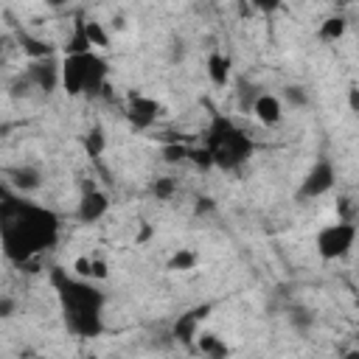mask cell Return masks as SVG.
I'll return each mask as SVG.
<instances>
[{"label": "cell", "mask_w": 359, "mask_h": 359, "mask_svg": "<svg viewBox=\"0 0 359 359\" xmlns=\"http://www.w3.org/2000/svg\"><path fill=\"white\" fill-rule=\"evenodd\" d=\"M183 45H186L183 40H177V43H174V59H183V54H186V48H183Z\"/></svg>", "instance_id": "cell-32"}, {"label": "cell", "mask_w": 359, "mask_h": 359, "mask_svg": "<svg viewBox=\"0 0 359 359\" xmlns=\"http://www.w3.org/2000/svg\"><path fill=\"white\" fill-rule=\"evenodd\" d=\"M189 160H191L197 168H211V166H214V154H211L208 146H205V149H191Z\"/></svg>", "instance_id": "cell-26"}, {"label": "cell", "mask_w": 359, "mask_h": 359, "mask_svg": "<svg viewBox=\"0 0 359 359\" xmlns=\"http://www.w3.org/2000/svg\"><path fill=\"white\" fill-rule=\"evenodd\" d=\"M353 239H356V228L351 222L328 225L317 233V253L323 261H337L348 256V250L353 247Z\"/></svg>", "instance_id": "cell-5"}, {"label": "cell", "mask_w": 359, "mask_h": 359, "mask_svg": "<svg viewBox=\"0 0 359 359\" xmlns=\"http://www.w3.org/2000/svg\"><path fill=\"white\" fill-rule=\"evenodd\" d=\"M87 359H98V356H87Z\"/></svg>", "instance_id": "cell-35"}, {"label": "cell", "mask_w": 359, "mask_h": 359, "mask_svg": "<svg viewBox=\"0 0 359 359\" xmlns=\"http://www.w3.org/2000/svg\"><path fill=\"white\" fill-rule=\"evenodd\" d=\"M73 267H76V272H79L82 278H90V270H93V261H90V258H76V264H73Z\"/></svg>", "instance_id": "cell-28"}, {"label": "cell", "mask_w": 359, "mask_h": 359, "mask_svg": "<svg viewBox=\"0 0 359 359\" xmlns=\"http://www.w3.org/2000/svg\"><path fill=\"white\" fill-rule=\"evenodd\" d=\"M126 118H129V124H132L135 129H149V126L160 118V104H157L154 98H149V96L135 93V96L129 98Z\"/></svg>", "instance_id": "cell-9"}, {"label": "cell", "mask_w": 359, "mask_h": 359, "mask_svg": "<svg viewBox=\"0 0 359 359\" xmlns=\"http://www.w3.org/2000/svg\"><path fill=\"white\" fill-rule=\"evenodd\" d=\"M104 146H107V138H104V129H101V126H93V129L87 132V138H85V149L90 152V157H101V152H104Z\"/></svg>", "instance_id": "cell-21"}, {"label": "cell", "mask_w": 359, "mask_h": 359, "mask_svg": "<svg viewBox=\"0 0 359 359\" xmlns=\"http://www.w3.org/2000/svg\"><path fill=\"white\" fill-rule=\"evenodd\" d=\"M189 154H191V149L183 146V143H166V146L160 149V157H163L166 163H183V160H189Z\"/></svg>", "instance_id": "cell-22"}, {"label": "cell", "mask_w": 359, "mask_h": 359, "mask_svg": "<svg viewBox=\"0 0 359 359\" xmlns=\"http://www.w3.org/2000/svg\"><path fill=\"white\" fill-rule=\"evenodd\" d=\"M230 57H225V54H219V51H214L211 57H208V76H211V82L217 85V87H225L228 82H230Z\"/></svg>", "instance_id": "cell-13"}, {"label": "cell", "mask_w": 359, "mask_h": 359, "mask_svg": "<svg viewBox=\"0 0 359 359\" xmlns=\"http://www.w3.org/2000/svg\"><path fill=\"white\" fill-rule=\"evenodd\" d=\"M258 96H261V93H258V87H256L253 82H247V79L239 82V110H242V112H247V110L253 112Z\"/></svg>", "instance_id": "cell-19"}, {"label": "cell", "mask_w": 359, "mask_h": 359, "mask_svg": "<svg viewBox=\"0 0 359 359\" xmlns=\"http://www.w3.org/2000/svg\"><path fill=\"white\" fill-rule=\"evenodd\" d=\"M345 29H348L345 17H328V20H323V26H320V40L337 43V40L345 34Z\"/></svg>", "instance_id": "cell-18"}, {"label": "cell", "mask_w": 359, "mask_h": 359, "mask_svg": "<svg viewBox=\"0 0 359 359\" xmlns=\"http://www.w3.org/2000/svg\"><path fill=\"white\" fill-rule=\"evenodd\" d=\"M57 239V217L37 208V205H20L17 219H6L3 225V250L12 261H29L43 247L54 244Z\"/></svg>", "instance_id": "cell-2"}, {"label": "cell", "mask_w": 359, "mask_h": 359, "mask_svg": "<svg viewBox=\"0 0 359 359\" xmlns=\"http://www.w3.org/2000/svg\"><path fill=\"white\" fill-rule=\"evenodd\" d=\"M34 359H48V356H34Z\"/></svg>", "instance_id": "cell-34"}, {"label": "cell", "mask_w": 359, "mask_h": 359, "mask_svg": "<svg viewBox=\"0 0 359 359\" xmlns=\"http://www.w3.org/2000/svg\"><path fill=\"white\" fill-rule=\"evenodd\" d=\"M87 40H90V45L110 48V37H107L104 26H101V23H96V20H90V23H87Z\"/></svg>", "instance_id": "cell-25"}, {"label": "cell", "mask_w": 359, "mask_h": 359, "mask_svg": "<svg viewBox=\"0 0 359 359\" xmlns=\"http://www.w3.org/2000/svg\"><path fill=\"white\" fill-rule=\"evenodd\" d=\"M90 40H87V23L85 20H79L76 23V29H73V37H71V43H68V57L71 54H90Z\"/></svg>", "instance_id": "cell-16"}, {"label": "cell", "mask_w": 359, "mask_h": 359, "mask_svg": "<svg viewBox=\"0 0 359 359\" xmlns=\"http://www.w3.org/2000/svg\"><path fill=\"white\" fill-rule=\"evenodd\" d=\"M197 267V253L194 250H177L171 258H168V270H180V272H189Z\"/></svg>", "instance_id": "cell-20"}, {"label": "cell", "mask_w": 359, "mask_h": 359, "mask_svg": "<svg viewBox=\"0 0 359 359\" xmlns=\"http://www.w3.org/2000/svg\"><path fill=\"white\" fill-rule=\"evenodd\" d=\"M90 278H96V281H104V278H107V264H104V261H93Z\"/></svg>", "instance_id": "cell-29"}, {"label": "cell", "mask_w": 359, "mask_h": 359, "mask_svg": "<svg viewBox=\"0 0 359 359\" xmlns=\"http://www.w3.org/2000/svg\"><path fill=\"white\" fill-rule=\"evenodd\" d=\"M253 112H256V118H258L264 126H275V124H281V118H284V104H281L278 96L261 93L258 101H256V107H253Z\"/></svg>", "instance_id": "cell-12"}, {"label": "cell", "mask_w": 359, "mask_h": 359, "mask_svg": "<svg viewBox=\"0 0 359 359\" xmlns=\"http://www.w3.org/2000/svg\"><path fill=\"white\" fill-rule=\"evenodd\" d=\"M54 286L59 292V300H62V312H65V323L73 334L79 337H98L101 328H104V320H101V309H104V295L85 284V281H76L71 278L65 270H54Z\"/></svg>", "instance_id": "cell-1"}, {"label": "cell", "mask_w": 359, "mask_h": 359, "mask_svg": "<svg viewBox=\"0 0 359 359\" xmlns=\"http://www.w3.org/2000/svg\"><path fill=\"white\" fill-rule=\"evenodd\" d=\"M217 205H214V200L211 197H200L197 200V214H205V211H214Z\"/></svg>", "instance_id": "cell-31"}, {"label": "cell", "mask_w": 359, "mask_h": 359, "mask_svg": "<svg viewBox=\"0 0 359 359\" xmlns=\"http://www.w3.org/2000/svg\"><path fill=\"white\" fill-rule=\"evenodd\" d=\"M211 314V303H203V306H194L189 309L186 314H180L177 323H174V339H180L183 345H191L197 337H200V323Z\"/></svg>", "instance_id": "cell-8"}, {"label": "cell", "mask_w": 359, "mask_h": 359, "mask_svg": "<svg viewBox=\"0 0 359 359\" xmlns=\"http://www.w3.org/2000/svg\"><path fill=\"white\" fill-rule=\"evenodd\" d=\"M107 62L101 57L90 54H71L62 62V87L68 96H98L101 90H107Z\"/></svg>", "instance_id": "cell-4"}, {"label": "cell", "mask_w": 359, "mask_h": 359, "mask_svg": "<svg viewBox=\"0 0 359 359\" xmlns=\"http://www.w3.org/2000/svg\"><path fill=\"white\" fill-rule=\"evenodd\" d=\"M334 180H337V171H334L331 160L323 157V160H317V163L309 168V174L303 177L298 197H300V200H317V197H323V194H328V191L334 189Z\"/></svg>", "instance_id": "cell-6"}, {"label": "cell", "mask_w": 359, "mask_h": 359, "mask_svg": "<svg viewBox=\"0 0 359 359\" xmlns=\"http://www.w3.org/2000/svg\"><path fill=\"white\" fill-rule=\"evenodd\" d=\"M197 348H200L208 359H228V353H230L228 345H225L217 334H203V337L197 339Z\"/></svg>", "instance_id": "cell-15"}, {"label": "cell", "mask_w": 359, "mask_h": 359, "mask_svg": "<svg viewBox=\"0 0 359 359\" xmlns=\"http://www.w3.org/2000/svg\"><path fill=\"white\" fill-rule=\"evenodd\" d=\"M149 191L157 197V200H168L174 191H177V183H174V180L171 177H157L154 180V183L149 186Z\"/></svg>", "instance_id": "cell-24"}, {"label": "cell", "mask_w": 359, "mask_h": 359, "mask_svg": "<svg viewBox=\"0 0 359 359\" xmlns=\"http://www.w3.org/2000/svg\"><path fill=\"white\" fill-rule=\"evenodd\" d=\"M289 323H292L295 331L306 334V331L314 325V312L306 309V306H292V309H289Z\"/></svg>", "instance_id": "cell-17"}, {"label": "cell", "mask_w": 359, "mask_h": 359, "mask_svg": "<svg viewBox=\"0 0 359 359\" xmlns=\"http://www.w3.org/2000/svg\"><path fill=\"white\" fill-rule=\"evenodd\" d=\"M20 45H23V51L31 57V62H37V59H51V57H54V45L45 43V40H34V37H29V34H20Z\"/></svg>", "instance_id": "cell-14"}, {"label": "cell", "mask_w": 359, "mask_h": 359, "mask_svg": "<svg viewBox=\"0 0 359 359\" xmlns=\"http://www.w3.org/2000/svg\"><path fill=\"white\" fill-rule=\"evenodd\" d=\"M6 177H9L12 189L20 191V194H31L43 186V171L37 166H15V168L6 171Z\"/></svg>", "instance_id": "cell-11"}, {"label": "cell", "mask_w": 359, "mask_h": 359, "mask_svg": "<svg viewBox=\"0 0 359 359\" xmlns=\"http://www.w3.org/2000/svg\"><path fill=\"white\" fill-rule=\"evenodd\" d=\"M342 359H359V348H351V351H348Z\"/></svg>", "instance_id": "cell-33"}, {"label": "cell", "mask_w": 359, "mask_h": 359, "mask_svg": "<svg viewBox=\"0 0 359 359\" xmlns=\"http://www.w3.org/2000/svg\"><path fill=\"white\" fill-rule=\"evenodd\" d=\"M284 98H286V104H292L295 110L309 107V93H306V87H300V85H289V87H284Z\"/></svg>", "instance_id": "cell-23"}, {"label": "cell", "mask_w": 359, "mask_h": 359, "mask_svg": "<svg viewBox=\"0 0 359 359\" xmlns=\"http://www.w3.org/2000/svg\"><path fill=\"white\" fill-rule=\"evenodd\" d=\"M26 76H29V82H31L37 90H43V93L48 96V93H54V90L62 85V65H59L54 57H51V59H37V62L29 65Z\"/></svg>", "instance_id": "cell-7"}, {"label": "cell", "mask_w": 359, "mask_h": 359, "mask_svg": "<svg viewBox=\"0 0 359 359\" xmlns=\"http://www.w3.org/2000/svg\"><path fill=\"white\" fill-rule=\"evenodd\" d=\"M107 211H110L107 194L98 191V189H93V186H87L85 194H82V200H79V219H82L85 225H90V222H98Z\"/></svg>", "instance_id": "cell-10"}, {"label": "cell", "mask_w": 359, "mask_h": 359, "mask_svg": "<svg viewBox=\"0 0 359 359\" xmlns=\"http://www.w3.org/2000/svg\"><path fill=\"white\" fill-rule=\"evenodd\" d=\"M348 107H351V112H359V87L348 90Z\"/></svg>", "instance_id": "cell-30"}, {"label": "cell", "mask_w": 359, "mask_h": 359, "mask_svg": "<svg viewBox=\"0 0 359 359\" xmlns=\"http://www.w3.org/2000/svg\"><path fill=\"white\" fill-rule=\"evenodd\" d=\"M205 146L214 154V166H219L222 171H239L253 154V140L225 115H217L211 121Z\"/></svg>", "instance_id": "cell-3"}, {"label": "cell", "mask_w": 359, "mask_h": 359, "mask_svg": "<svg viewBox=\"0 0 359 359\" xmlns=\"http://www.w3.org/2000/svg\"><path fill=\"white\" fill-rule=\"evenodd\" d=\"M15 314V300L9 295L0 298V317H12Z\"/></svg>", "instance_id": "cell-27"}]
</instances>
